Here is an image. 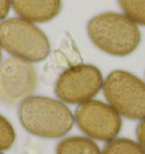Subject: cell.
Masks as SVG:
<instances>
[{"label":"cell","instance_id":"cell-1","mask_svg":"<svg viewBox=\"0 0 145 154\" xmlns=\"http://www.w3.org/2000/svg\"><path fill=\"white\" fill-rule=\"evenodd\" d=\"M87 34L92 43L115 57H125L138 48L142 34L137 24L126 15L106 11L87 23Z\"/></svg>","mask_w":145,"mask_h":154},{"label":"cell","instance_id":"cell-2","mask_svg":"<svg viewBox=\"0 0 145 154\" xmlns=\"http://www.w3.org/2000/svg\"><path fill=\"white\" fill-rule=\"evenodd\" d=\"M22 126L29 133L44 137L58 138L74 126V116L63 102L47 96H29L18 109Z\"/></svg>","mask_w":145,"mask_h":154},{"label":"cell","instance_id":"cell-3","mask_svg":"<svg viewBox=\"0 0 145 154\" xmlns=\"http://www.w3.org/2000/svg\"><path fill=\"white\" fill-rule=\"evenodd\" d=\"M0 45L10 54L29 63L42 61L50 53L45 33L23 18H9L0 24Z\"/></svg>","mask_w":145,"mask_h":154},{"label":"cell","instance_id":"cell-4","mask_svg":"<svg viewBox=\"0 0 145 154\" xmlns=\"http://www.w3.org/2000/svg\"><path fill=\"white\" fill-rule=\"evenodd\" d=\"M106 101L122 117L131 120L145 118V83L126 70H113L103 82Z\"/></svg>","mask_w":145,"mask_h":154},{"label":"cell","instance_id":"cell-5","mask_svg":"<svg viewBox=\"0 0 145 154\" xmlns=\"http://www.w3.org/2000/svg\"><path fill=\"white\" fill-rule=\"evenodd\" d=\"M103 86L100 69L93 65H76L63 70L58 77L54 93L61 101L72 104L92 100Z\"/></svg>","mask_w":145,"mask_h":154},{"label":"cell","instance_id":"cell-6","mask_svg":"<svg viewBox=\"0 0 145 154\" xmlns=\"http://www.w3.org/2000/svg\"><path fill=\"white\" fill-rule=\"evenodd\" d=\"M78 128L88 137L109 142L116 138L121 129V117L110 104L97 100L81 103L75 111Z\"/></svg>","mask_w":145,"mask_h":154},{"label":"cell","instance_id":"cell-7","mask_svg":"<svg viewBox=\"0 0 145 154\" xmlns=\"http://www.w3.org/2000/svg\"><path fill=\"white\" fill-rule=\"evenodd\" d=\"M38 85V72L29 61L7 58L0 63V101L16 104L29 97Z\"/></svg>","mask_w":145,"mask_h":154},{"label":"cell","instance_id":"cell-8","mask_svg":"<svg viewBox=\"0 0 145 154\" xmlns=\"http://www.w3.org/2000/svg\"><path fill=\"white\" fill-rule=\"evenodd\" d=\"M15 13L31 23H45L61 10V0H11Z\"/></svg>","mask_w":145,"mask_h":154},{"label":"cell","instance_id":"cell-9","mask_svg":"<svg viewBox=\"0 0 145 154\" xmlns=\"http://www.w3.org/2000/svg\"><path fill=\"white\" fill-rule=\"evenodd\" d=\"M56 154H102L92 140L83 136H70L59 142Z\"/></svg>","mask_w":145,"mask_h":154},{"label":"cell","instance_id":"cell-10","mask_svg":"<svg viewBox=\"0 0 145 154\" xmlns=\"http://www.w3.org/2000/svg\"><path fill=\"white\" fill-rule=\"evenodd\" d=\"M102 154H145V149L129 138H113L103 147Z\"/></svg>","mask_w":145,"mask_h":154},{"label":"cell","instance_id":"cell-11","mask_svg":"<svg viewBox=\"0 0 145 154\" xmlns=\"http://www.w3.org/2000/svg\"><path fill=\"white\" fill-rule=\"evenodd\" d=\"M119 7L135 24L145 26V0H118Z\"/></svg>","mask_w":145,"mask_h":154},{"label":"cell","instance_id":"cell-12","mask_svg":"<svg viewBox=\"0 0 145 154\" xmlns=\"http://www.w3.org/2000/svg\"><path fill=\"white\" fill-rule=\"evenodd\" d=\"M15 130L9 121L0 115V152L9 149L15 142Z\"/></svg>","mask_w":145,"mask_h":154},{"label":"cell","instance_id":"cell-13","mask_svg":"<svg viewBox=\"0 0 145 154\" xmlns=\"http://www.w3.org/2000/svg\"><path fill=\"white\" fill-rule=\"evenodd\" d=\"M136 136H137L138 143L145 149V118L142 119L140 124L137 125V128H136Z\"/></svg>","mask_w":145,"mask_h":154},{"label":"cell","instance_id":"cell-14","mask_svg":"<svg viewBox=\"0 0 145 154\" xmlns=\"http://www.w3.org/2000/svg\"><path fill=\"white\" fill-rule=\"evenodd\" d=\"M11 0H0V19H4L8 15Z\"/></svg>","mask_w":145,"mask_h":154},{"label":"cell","instance_id":"cell-15","mask_svg":"<svg viewBox=\"0 0 145 154\" xmlns=\"http://www.w3.org/2000/svg\"><path fill=\"white\" fill-rule=\"evenodd\" d=\"M0 59H1V47H0Z\"/></svg>","mask_w":145,"mask_h":154},{"label":"cell","instance_id":"cell-16","mask_svg":"<svg viewBox=\"0 0 145 154\" xmlns=\"http://www.w3.org/2000/svg\"><path fill=\"white\" fill-rule=\"evenodd\" d=\"M0 154H4V153H1V152H0Z\"/></svg>","mask_w":145,"mask_h":154}]
</instances>
